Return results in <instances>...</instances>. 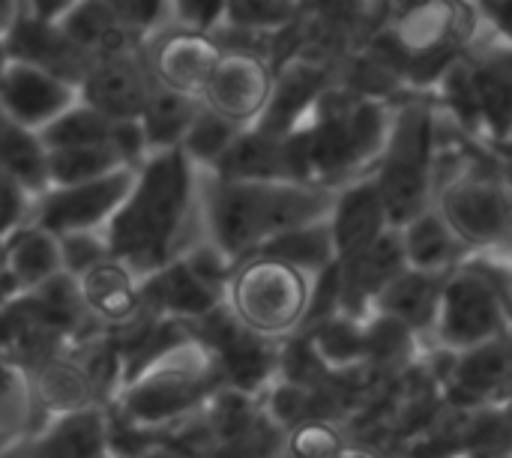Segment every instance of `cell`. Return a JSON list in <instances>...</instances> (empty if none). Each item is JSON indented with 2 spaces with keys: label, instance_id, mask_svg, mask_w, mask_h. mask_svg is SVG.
<instances>
[{
  "label": "cell",
  "instance_id": "obj_1",
  "mask_svg": "<svg viewBox=\"0 0 512 458\" xmlns=\"http://www.w3.org/2000/svg\"><path fill=\"white\" fill-rule=\"evenodd\" d=\"M192 204V165L180 150L147 156L117 213L105 225V249L132 276L171 264L174 243Z\"/></svg>",
  "mask_w": 512,
  "mask_h": 458
},
{
  "label": "cell",
  "instance_id": "obj_2",
  "mask_svg": "<svg viewBox=\"0 0 512 458\" xmlns=\"http://www.w3.org/2000/svg\"><path fill=\"white\" fill-rule=\"evenodd\" d=\"M336 192L312 183H228L213 180L207 192V228L213 249L231 264H243L264 243L330 216Z\"/></svg>",
  "mask_w": 512,
  "mask_h": 458
},
{
  "label": "cell",
  "instance_id": "obj_3",
  "mask_svg": "<svg viewBox=\"0 0 512 458\" xmlns=\"http://www.w3.org/2000/svg\"><path fill=\"white\" fill-rule=\"evenodd\" d=\"M435 177V114L417 99L390 117L384 147L378 153V171L372 186L387 213L390 228H405L411 219L429 210Z\"/></svg>",
  "mask_w": 512,
  "mask_h": 458
},
{
  "label": "cell",
  "instance_id": "obj_4",
  "mask_svg": "<svg viewBox=\"0 0 512 458\" xmlns=\"http://www.w3.org/2000/svg\"><path fill=\"white\" fill-rule=\"evenodd\" d=\"M510 276L507 264H459L447 273L435 333L450 351H474L510 330Z\"/></svg>",
  "mask_w": 512,
  "mask_h": 458
},
{
  "label": "cell",
  "instance_id": "obj_5",
  "mask_svg": "<svg viewBox=\"0 0 512 458\" xmlns=\"http://www.w3.org/2000/svg\"><path fill=\"white\" fill-rule=\"evenodd\" d=\"M225 288L234 321L258 339L288 336L306 321L312 279L288 264L261 255L246 258L231 270Z\"/></svg>",
  "mask_w": 512,
  "mask_h": 458
},
{
  "label": "cell",
  "instance_id": "obj_6",
  "mask_svg": "<svg viewBox=\"0 0 512 458\" xmlns=\"http://www.w3.org/2000/svg\"><path fill=\"white\" fill-rule=\"evenodd\" d=\"M132 180L135 168H123L90 183L48 189L36 198L33 225L51 237L93 234L99 225H108V219L117 213V207L132 189Z\"/></svg>",
  "mask_w": 512,
  "mask_h": 458
},
{
  "label": "cell",
  "instance_id": "obj_7",
  "mask_svg": "<svg viewBox=\"0 0 512 458\" xmlns=\"http://www.w3.org/2000/svg\"><path fill=\"white\" fill-rule=\"evenodd\" d=\"M438 216L465 249H498L510 237V192L492 177L468 174L444 189Z\"/></svg>",
  "mask_w": 512,
  "mask_h": 458
},
{
  "label": "cell",
  "instance_id": "obj_8",
  "mask_svg": "<svg viewBox=\"0 0 512 458\" xmlns=\"http://www.w3.org/2000/svg\"><path fill=\"white\" fill-rule=\"evenodd\" d=\"M270 93H273L270 63L249 48H231L222 51L201 93V102L207 111L228 120L231 126L252 129L267 111Z\"/></svg>",
  "mask_w": 512,
  "mask_h": 458
},
{
  "label": "cell",
  "instance_id": "obj_9",
  "mask_svg": "<svg viewBox=\"0 0 512 458\" xmlns=\"http://www.w3.org/2000/svg\"><path fill=\"white\" fill-rule=\"evenodd\" d=\"M204 399V372L192 366L159 363L126 387L123 411L135 426L168 423Z\"/></svg>",
  "mask_w": 512,
  "mask_h": 458
},
{
  "label": "cell",
  "instance_id": "obj_10",
  "mask_svg": "<svg viewBox=\"0 0 512 458\" xmlns=\"http://www.w3.org/2000/svg\"><path fill=\"white\" fill-rule=\"evenodd\" d=\"M222 45L213 36L192 30H168L150 45V75L156 87L201 99L219 57Z\"/></svg>",
  "mask_w": 512,
  "mask_h": 458
},
{
  "label": "cell",
  "instance_id": "obj_11",
  "mask_svg": "<svg viewBox=\"0 0 512 458\" xmlns=\"http://www.w3.org/2000/svg\"><path fill=\"white\" fill-rule=\"evenodd\" d=\"M75 105V87L30 63L9 60L0 72V111L30 132L45 129Z\"/></svg>",
  "mask_w": 512,
  "mask_h": 458
},
{
  "label": "cell",
  "instance_id": "obj_12",
  "mask_svg": "<svg viewBox=\"0 0 512 458\" xmlns=\"http://www.w3.org/2000/svg\"><path fill=\"white\" fill-rule=\"evenodd\" d=\"M150 87L153 84L147 81L144 69L135 63L132 54L93 63V69L78 84L81 105L102 114L111 123H138L147 105Z\"/></svg>",
  "mask_w": 512,
  "mask_h": 458
},
{
  "label": "cell",
  "instance_id": "obj_13",
  "mask_svg": "<svg viewBox=\"0 0 512 458\" xmlns=\"http://www.w3.org/2000/svg\"><path fill=\"white\" fill-rule=\"evenodd\" d=\"M336 267H339V309L351 318L360 315L363 309H372L375 297L408 267L399 228H387L366 252Z\"/></svg>",
  "mask_w": 512,
  "mask_h": 458
},
{
  "label": "cell",
  "instance_id": "obj_14",
  "mask_svg": "<svg viewBox=\"0 0 512 458\" xmlns=\"http://www.w3.org/2000/svg\"><path fill=\"white\" fill-rule=\"evenodd\" d=\"M327 225H330V237H333L336 264H345V261L357 258L360 252H366L390 228L384 204H381L372 180H363V183L339 192L333 198Z\"/></svg>",
  "mask_w": 512,
  "mask_h": 458
},
{
  "label": "cell",
  "instance_id": "obj_15",
  "mask_svg": "<svg viewBox=\"0 0 512 458\" xmlns=\"http://www.w3.org/2000/svg\"><path fill=\"white\" fill-rule=\"evenodd\" d=\"M444 279H447V273H423V270L405 267L375 297L372 309L381 318L396 321L408 333L411 330H432L435 318H438V303H441Z\"/></svg>",
  "mask_w": 512,
  "mask_h": 458
},
{
  "label": "cell",
  "instance_id": "obj_16",
  "mask_svg": "<svg viewBox=\"0 0 512 458\" xmlns=\"http://www.w3.org/2000/svg\"><path fill=\"white\" fill-rule=\"evenodd\" d=\"M75 285L84 309L108 324H126L138 315V309H144L135 276L114 258H105L102 264L90 267L84 276H78Z\"/></svg>",
  "mask_w": 512,
  "mask_h": 458
},
{
  "label": "cell",
  "instance_id": "obj_17",
  "mask_svg": "<svg viewBox=\"0 0 512 458\" xmlns=\"http://www.w3.org/2000/svg\"><path fill=\"white\" fill-rule=\"evenodd\" d=\"M216 180L228 183H273L288 180L282 138H273L261 129H243L222 159L213 165Z\"/></svg>",
  "mask_w": 512,
  "mask_h": 458
},
{
  "label": "cell",
  "instance_id": "obj_18",
  "mask_svg": "<svg viewBox=\"0 0 512 458\" xmlns=\"http://www.w3.org/2000/svg\"><path fill=\"white\" fill-rule=\"evenodd\" d=\"M471 96L477 105L480 126L492 135L495 144H507L512 114V60L510 51H492L486 54L474 69H468Z\"/></svg>",
  "mask_w": 512,
  "mask_h": 458
},
{
  "label": "cell",
  "instance_id": "obj_19",
  "mask_svg": "<svg viewBox=\"0 0 512 458\" xmlns=\"http://www.w3.org/2000/svg\"><path fill=\"white\" fill-rule=\"evenodd\" d=\"M60 249L57 240L45 231H39L36 225L30 228H18L9 234V240L3 243V270L0 279L15 285L18 291H36L45 282H51L54 276H60Z\"/></svg>",
  "mask_w": 512,
  "mask_h": 458
},
{
  "label": "cell",
  "instance_id": "obj_20",
  "mask_svg": "<svg viewBox=\"0 0 512 458\" xmlns=\"http://www.w3.org/2000/svg\"><path fill=\"white\" fill-rule=\"evenodd\" d=\"M201 111H204L201 99L183 96V93H174V90H165V87L153 84L150 96H147V105H144V111L138 117V129H141L147 156L177 150Z\"/></svg>",
  "mask_w": 512,
  "mask_h": 458
},
{
  "label": "cell",
  "instance_id": "obj_21",
  "mask_svg": "<svg viewBox=\"0 0 512 458\" xmlns=\"http://www.w3.org/2000/svg\"><path fill=\"white\" fill-rule=\"evenodd\" d=\"M30 450L36 458H108V423L96 408L63 414Z\"/></svg>",
  "mask_w": 512,
  "mask_h": 458
},
{
  "label": "cell",
  "instance_id": "obj_22",
  "mask_svg": "<svg viewBox=\"0 0 512 458\" xmlns=\"http://www.w3.org/2000/svg\"><path fill=\"white\" fill-rule=\"evenodd\" d=\"M402 234V252H405V264L411 270H423V273H450L459 267V258L465 252V246L456 240V234L447 228V222L438 216V210H426L417 219H411L405 228H399Z\"/></svg>",
  "mask_w": 512,
  "mask_h": 458
},
{
  "label": "cell",
  "instance_id": "obj_23",
  "mask_svg": "<svg viewBox=\"0 0 512 458\" xmlns=\"http://www.w3.org/2000/svg\"><path fill=\"white\" fill-rule=\"evenodd\" d=\"M150 297L162 312H171L180 318H204L219 309L222 294L210 291L180 258L156 270L150 279V288H141V300H150Z\"/></svg>",
  "mask_w": 512,
  "mask_h": 458
},
{
  "label": "cell",
  "instance_id": "obj_24",
  "mask_svg": "<svg viewBox=\"0 0 512 458\" xmlns=\"http://www.w3.org/2000/svg\"><path fill=\"white\" fill-rule=\"evenodd\" d=\"M0 174L9 177L24 195L39 198L48 192V174H45V150L39 144V135L15 123L0 111Z\"/></svg>",
  "mask_w": 512,
  "mask_h": 458
},
{
  "label": "cell",
  "instance_id": "obj_25",
  "mask_svg": "<svg viewBox=\"0 0 512 458\" xmlns=\"http://www.w3.org/2000/svg\"><path fill=\"white\" fill-rule=\"evenodd\" d=\"M255 255L273 258L279 264H288V267L300 270L303 276H318V273H324L327 267L336 264V252H333V237H330L327 219L303 225V228H294V231L264 243Z\"/></svg>",
  "mask_w": 512,
  "mask_h": 458
},
{
  "label": "cell",
  "instance_id": "obj_26",
  "mask_svg": "<svg viewBox=\"0 0 512 458\" xmlns=\"http://www.w3.org/2000/svg\"><path fill=\"white\" fill-rule=\"evenodd\" d=\"M510 384V345L507 336L465 351L456 369V387L468 402H486Z\"/></svg>",
  "mask_w": 512,
  "mask_h": 458
},
{
  "label": "cell",
  "instance_id": "obj_27",
  "mask_svg": "<svg viewBox=\"0 0 512 458\" xmlns=\"http://www.w3.org/2000/svg\"><path fill=\"white\" fill-rule=\"evenodd\" d=\"M30 393L48 411H57L63 417V414H75V411L90 408L93 381L81 366L60 360V357H51L36 369V381H33Z\"/></svg>",
  "mask_w": 512,
  "mask_h": 458
},
{
  "label": "cell",
  "instance_id": "obj_28",
  "mask_svg": "<svg viewBox=\"0 0 512 458\" xmlns=\"http://www.w3.org/2000/svg\"><path fill=\"white\" fill-rule=\"evenodd\" d=\"M120 123L105 120L102 114L90 111L87 105L75 102L69 111H63L57 120H51L45 129H39L42 150H63V147H84V144H105L117 135Z\"/></svg>",
  "mask_w": 512,
  "mask_h": 458
},
{
  "label": "cell",
  "instance_id": "obj_29",
  "mask_svg": "<svg viewBox=\"0 0 512 458\" xmlns=\"http://www.w3.org/2000/svg\"><path fill=\"white\" fill-rule=\"evenodd\" d=\"M240 132L243 129L231 126L228 120H222V117H216L213 111L204 108L195 117V123L189 126V132H186V138L180 141L177 150L186 156L189 165H207V168H213Z\"/></svg>",
  "mask_w": 512,
  "mask_h": 458
},
{
  "label": "cell",
  "instance_id": "obj_30",
  "mask_svg": "<svg viewBox=\"0 0 512 458\" xmlns=\"http://www.w3.org/2000/svg\"><path fill=\"white\" fill-rule=\"evenodd\" d=\"M297 15H300L297 3H264V0L225 3V18L243 30H279L297 21Z\"/></svg>",
  "mask_w": 512,
  "mask_h": 458
},
{
  "label": "cell",
  "instance_id": "obj_31",
  "mask_svg": "<svg viewBox=\"0 0 512 458\" xmlns=\"http://www.w3.org/2000/svg\"><path fill=\"white\" fill-rule=\"evenodd\" d=\"M30 402L33 393L21 378V372L0 360V429L15 435L30 414Z\"/></svg>",
  "mask_w": 512,
  "mask_h": 458
},
{
  "label": "cell",
  "instance_id": "obj_32",
  "mask_svg": "<svg viewBox=\"0 0 512 458\" xmlns=\"http://www.w3.org/2000/svg\"><path fill=\"white\" fill-rule=\"evenodd\" d=\"M54 240H57V249H60V267L66 270L69 279H78L90 267L111 258L108 249H105V240H99L93 234H69V237H54Z\"/></svg>",
  "mask_w": 512,
  "mask_h": 458
},
{
  "label": "cell",
  "instance_id": "obj_33",
  "mask_svg": "<svg viewBox=\"0 0 512 458\" xmlns=\"http://www.w3.org/2000/svg\"><path fill=\"white\" fill-rule=\"evenodd\" d=\"M342 447L345 444H342V438H339V432L333 426H327V423H303L288 438L285 458H333Z\"/></svg>",
  "mask_w": 512,
  "mask_h": 458
},
{
  "label": "cell",
  "instance_id": "obj_34",
  "mask_svg": "<svg viewBox=\"0 0 512 458\" xmlns=\"http://www.w3.org/2000/svg\"><path fill=\"white\" fill-rule=\"evenodd\" d=\"M168 12L177 18V24L183 30L192 33H204L210 36L216 24L225 21V3H198V0H183V3H171Z\"/></svg>",
  "mask_w": 512,
  "mask_h": 458
},
{
  "label": "cell",
  "instance_id": "obj_35",
  "mask_svg": "<svg viewBox=\"0 0 512 458\" xmlns=\"http://www.w3.org/2000/svg\"><path fill=\"white\" fill-rule=\"evenodd\" d=\"M108 6L126 33H144L168 12L165 3H108Z\"/></svg>",
  "mask_w": 512,
  "mask_h": 458
},
{
  "label": "cell",
  "instance_id": "obj_36",
  "mask_svg": "<svg viewBox=\"0 0 512 458\" xmlns=\"http://www.w3.org/2000/svg\"><path fill=\"white\" fill-rule=\"evenodd\" d=\"M15 15H18V3H0V36L9 33V27L15 24Z\"/></svg>",
  "mask_w": 512,
  "mask_h": 458
},
{
  "label": "cell",
  "instance_id": "obj_37",
  "mask_svg": "<svg viewBox=\"0 0 512 458\" xmlns=\"http://www.w3.org/2000/svg\"><path fill=\"white\" fill-rule=\"evenodd\" d=\"M333 458H381V456H375L372 450H363V447H342V450H339Z\"/></svg>",
  "mask_w": 512,
  "mask_h": 458
},
{
  "label": "cell",
  "instance_id": "obj_38",
  "mask_svg": "<svg viewBox=\"0 0 512 458\" xmlns=\"http://www.w3.org/2000/svg\"><path fill=\"white\" fill-rule=\"evenodd\" d=\"M12 447H15V444H12V435H9V432H3V429H0V458L6 456V453H9V450H12Z\"/></svg>",
  "mask_w": 512,
  "mask_h": 458
},
{
  "label": "cell",
  "instance_id": "obj_39",
  "mask_svg": "<svg viewBox=\"0 0 512 458\" xmlns=\"http://www.w3.org/2000/svg\"><path fill=\"white\" fill-rule=\"evenodd\" d=\"M15 458H36V456H33V450H30V444H27V447H15Z\"/></svg>",
  "mask_w": 512,
  "mask_h": 458
},
{
  "label": "cell",
  "instance_id": "obj_40",
  "mask_svg": "<svg viewBox=\"0 0 512 458\" xmlns=\"http://www.w3.org/2000/svg\"><path fill=\"white\" fill-rule=\"evenodd\" d=\"M6 63H9V57H6V45H3V36H0V72H3Z\"/></svg>",
  "mask_w": 512,
  "mask_h": 458
}]
</instances>
